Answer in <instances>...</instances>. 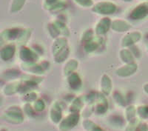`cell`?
<instances>
[{
	"instance_id": "33",
	"label": "cell",
	"mask_w": 148,
	"mask_h": 131,
	"mask_svg": "<svg viewBox=\"0 0 148 131\" xmlns=\"http://www.w3.org/2000/svg\"><path fill=\"white\" fill-rule=\"evenodd\" d=\"M36 99V93H30L29 94L26 95L25 97V99L26 101H33L34 99Z\"/></svg>"
},
{
	"instance_id": "25",
	"label": "cell",
	"mask_w": 148,
	"mask_h": 131,
	"mask_svg": "<svg viewBox=\"0 0 148 131\" xmlns=\"http://www.w3.org/2000/svg\"><path fill=\"white\" fill-rule=\"evenodd\" d=\"M139 116L145 119H148V106H141L137 109Z\"/></svg>"
},
{
	"instance_id": "3",
	"label": "cell",
	"mask_w": 148,
	"mask_h": 131,
	"mask_svg": "<svg viewBox=\"0 0 148 131\" xmlns=\"http://www.w3.org/2000/svg\"><path fill=\"white\" fill-rule=\"evenodd\" d=\"M92 10L99 14H111L116 10V5L110 2H101L93 6Z\"/></svg>"
},
{
	"instance_id": "31",
	"label": "cell",
	"mask_w": 148,
	"mask_h": 131,
	"mask_svg": "<svg viewBox=\"0 0 148 131\" xmlns=\"http://www.w3.org/2000/svg\"><path fill=\"white\" fill-rule=\"evenodd\" d=\"M92 39V31L91 30H87L82 36V40L84 42H89Z\"/></svg>"
},
{
	"instance_id": "7",
	"label": "cell",
	"mask_w": 148,
	"mask_h": 131,
	"mask_svg": "<svg viewBox=\"0 0 148 131\" xmlns=\"http://www.w3.org/2000/svg\"><path fill=\"white\" fill-rule=\"evenodd\" d=\"M137 64L135 63H130L127 64V65L119 68L116 71L117 75L120 76H129L132 74L134 73L137 70Z\"/></svg>"
},
{
	"instance_id": "8",
	"label": "cell",
	"mask_w": 148,
	"mask_h": 131,
	"mask_svg": "<svg viewBox=\"0 0 148 131\" xmlns=\"http://www.w3.org/2000/svg\"><path fill=\"white\" fill-rule=\"evenodd\" d=\"M20 58L27 62H34L37 59L38 56L32 51L27 47H23L20 51Z\"/></svg>"
},
{
	"instance_id": "17",
	"label": "cell",
	"mask_w": 148,
	"mask_h": 131,
	"mask_svg": "<svg viewBox=\"0 0 148 131\" xmlns=\"http://www.w3.org/2000/svg\"><path fill=\"white\" fill-rule=\"evenodd\" d=\"M77 61H76L75 59H72V60L69 61L66 64L65 67H64V74L65 75H71L77 68Z\"/></svg>"
},
{
	"instance_id": "28",
	"label": "cell",
	"mask_w": 148,
	"mask_h": 131,
	"mask_svg": "<svg viewBox=\"0 0 148 131\" xmlns=\"http://www.w3.org/2000/svg\"><path fill=\"white\" fill-rule=\"evenodd\" d=\"M82 108V103L81 101L79 99H76L73 103L72 106H71V110L74 111L75 113H77V111Z\"/></svg>"
},
{
	"instance_id": "29",
	"label": "cell",
	"mask_w": 148,
	"mask_h": 131,
	"mask_svg": "<svg viewBox=\"0 0 148 131\" xmlns=\"http://www.w3.org/2000/svg\"><path fill=\"white\" fill-rule=\"evenodd\" d=\"M49 28V31H50V33H51V35L53 36V37H56L58 35H59L60 33H59V30H58V28L56 27V26L55 25V24H51L50 25H49L48 27Z\"/></svg>"
},
{
	"instance_id": "1",
	"label": "cell",
	"mask_w": 148,
	"mask_h": 131,
	"mask_svg": "<svg viewBox=\"0 0 148 131\" xmlns=\"http://www.w3.org/2000/svg\"><path fill=\"white\" fill-rule=\"evenodd\" d=\"M4 119L14 124H19L23 121L22 110L17 107H11L2 116Z\"/></svg>"
},
{
	"instance_id": "15",
	"label": "cell",
	"mask_w": 148,
	"mask_h": 131,
	"mask_svg": "<svg viewBox=\"0 0 148 131\" xmlns=\"http://www.w3.org/2000/svg\"><path fill=\"white\" fill-rule=\"evenodd\" d=\"M101 90L105 95H109L112 90V82L107 75H104L101 79Z\"/></svg>"
},
{
	"instance_id": "12",
	"label": "cell",
	"mask_w": 148,
	"mask_h": 131,
	"mask_svg": "<svg viewBox=\"0 0 148 131\" xmlns=\"http://www.w3.org/2000/svg\"><path fill=\"white\" fill-rule=\"evenodd\" d=\"M51 118L52 121L55 123H59L62 119V110L57 103L54 104L51 108Z\"/></svg>"
},
{
	"instance_id": "21",
	"label": "cell",
	"mask_w": 148,
	"mask_h": 131,
	"mask_svg": "<svg viewBox=\"0 0 148 131\" xmlns=\"http://www.w3.org/2000/svg\"><path fill=\"white\" fill-rule=\"evenodd\" d=\"M25 3V0H13L10 7V10L12 12H16L21 10L24 4Z\"/></svg>"
},
{
	"instance_id": "37",
	"label": "cell",
	"mask_w": 148,
	"mask_h": 131,
	"mask_svg": "<svg viewBox=\"0 0 148 131\" xmlns=\"http://www.w3.org/2000/svg\"><path fill=\"white\" fill-rule=\"evenodd\" d=\"M123 1H125V2H130V1H131V0H123Z\"/></svg>"
},
{
	"instance_id": "5",
	"label": "cell",
	"mask_w": 148,
	"mask_h": 131,
	"mask_svg": "<svg viewBox=\"0 0 148 131\" xmlns=\"http://www.w3.org/2000/svg\"><path fill=\"white\" fill-rule=\"evenodd\" d=\"M141 33L136 31V32H132L127 34L122 39V45L123 47H127V46L132 45L134 43L139 41L141 39Z\"/></svg>"
},
{
	"instance_id": "11",
	"label": "cell",
	"mask_w": 148,
	"mask_h": 131,
	"mask_svg": "<svg viewBox=\"0 0 148 131\" xmlns=\"http://www.w3.org/2000/svg\"><path fill=\"white\" fill-rule=\"evenodd\" d=\"M14 53H15V47L13 45H9L2 49L1 58L3 60L8 61L14 56Z\"/></svg>"
},
{
	"instance_id": "19",
	"label": "cell",
	"mask_w": 148,
	"mask_h": 131,
	"mask_svg": "<svg viewBox=\"0 0 148 131\" xmlns=\"http://www.w3.org/2000/svg\"><path fill=\"white\" fill-rule=\"evenodd\" d=\"M84 127L88 131H104L96 124L89 120H85L84 121Z\"/></svg>"
},
{
	"instance_id": "24",
	"label": "cell",
	"mask_w": 148,
	"mask_h": 131,
	"mask_svg": "<svg viewBox=\"0 0 148 131\" xmlns=\"http://www.w3.org/2000/svg\"><path fill=\"white\" fill-rule=\"evenodd\" d=\"M54 24H55V25L56 26V27L58 28V30H59L60 34H62L65 36L69 34L68 30H67V27H66L65 25H64V23L59 22V21H56V22H54Z\"/></svg>"
},
{
	"instance_id": "14",
	"label": "cell",
	"mask_w": 148,
	"mask_h": 131,
	"mask_svg": "<svg viewBox=\"0 0 148 131\" xmlns=\"http://www.w3.org/2000/svg\"><path fill=\"white\" fill-rule=\"evenodd\" d=\"M23 30H21L19 29H10V30H6L3 31L2 34V37L5 39H14L16 38L20 37L22 35Z\"/></svg>"
},
{
	"instance_id": "6",
	"label": "cell",
	"mask_w": 148,
	"mask_h": 131,
	"mask_svg": "<svg viewBox=\"0 0 148 131\" xmlns=\"http://www.w3.org/2000/svg\"><path fill=\"white\" fill-rule=\"evenodd\" d=\"M112 22L109 18H103L99 22L97 25L96 27V33L98 35H103L105 34L108 30L110 27H111Z\"/></svg>"
},
{
	"instance_id": "27",
	"label": "cell",
	"mask_w": 148,
	"mask_h": 131,
	"mask_svg": "<svg viewBox=\"0 0 148 131\" xmlns=\"http://www.w3.org/2000/svg\"><path fill=\"white\" fill-rule=\"evenodd\" d=\"M34 108H35V110L38 112H40V111H42L45 108V102H43V100L42 99H39L37 100L36 102L34 104Z\"/></svg>"
},
{
	"instance_id": "32",
	"label": "cell",
	"mask_w": 148,
	"mask_h": 131,
	"mask_svg": "<svg viewBox=\"0 0 148 131\" xmlns=\"http://www.w3.org/2000/svg\"><path fill=\"white\" fill-rule=\"evenodd\" d=\"M114 98H115V99H116V101L119 104H121V105L125 106V104H126V102H125V99H124L123 96H121L120 93H115Z\"/></svg>"
},
{
	"instance_id": "20",
	"label": "cell",
	"mask_w": 148,
	"mask_h": 131,
	"mask_svg": "<svg viewBox=\"0 0 148 131\" xmlns=\"http://www.w3.org/2000/svg\"><path fill=\"white\" fill-rule=\"evenodd\" d=\"M136 109L134 108V106H130L126 110V116L128 121L130 122L136 121Z\"/></svg>"
},
{
	"instance_id": "10",
	"label": "cell",
	"mask_w": 148,
	"mask_h": 131,
	"mask_svg": "<svg viewBox=\"0 0 148 131\" xmlns=\"http://www.w3.org/2000/svg\"><path fill=\"white\" fill-rule=\"evenodd\" d=\"M67 47V42L64 38H58L54 42L53 45V55L56 56L59 54L61 51L64 50L65 47Z\"/></svg>"
},
{
	"instance_id": "18",
	"label": "cell",
	"mask_w": 148,
	"mask_h": 131,
	"mask_svg": "<svg viewBox=\"0 0 148 131\" xmlns=\"http://www.w3.org/2000/svg\"><path fill=\"white\" fill-rule=\"evenodd\" d=\"M120 55H121V58L123 60V62H126L127 64H130V63H133V56L132 55V53L130 52L129 51L126 50V49H124L120 53Z\"/></svg>"
},
{
	"instance_id": "36",
	"label": "cell",
	"mask_w": 148,
	"mask_h": 131,
	"mask_svg": "<svg viewBox=\"0 0 148 131\" xmlns=\"http://www.w3.org/2000/svg\"><path fill=\"white\" fill-rule=\"evenodd\" d=\"M144 90L146 92V93L148 94V84H146L145 86H144Z\"/></svg>"
},
{
	"instance_id": "35",
	"label": "cell",
	"mask_w": 148,
	"mask_h": 131,
	"mask_svg": "<svg viewBox=\"0 0 148 131\" xmlns=\"http://www.w3.org/2000/svg\"><path fill=\"white\" fill-rule=\"evenodd\" d=\"M25 112L28 115H31L33 113L32 108H31V107H30L29 104H27V105L25 106Z\"/></svg>"
},
{
	"instance_id": "4",
	"label": "cell",
	"mask_w": 148,
	"mask_h": 131,
	"mask_svg": "<svg viewBox=\"0 0 148 131\" xmlns=\"http://www.w3.org/2000/svg\"><path fill=\"white\" fill-rule=\"evenodd\" d=\"M79 121V115L78 113H73L66 117L59 124L62 131H69L76 126Z\"/></svg>"
},
{
	"instance_id": "13",
	"label": "cell",
	"mask_w": 148,
	"mask_h": 131,
	"mask_svg": "<svg viewBox=\"0 0 148 131\" xmlns=\"http://www.w3.org/2000/svg\"><path fill=\"white\" fill-rule=\"evenodd\" d=\"M64 5L62 0H45V7L49 10L59 9L64 7Z\"/></svg>"
},
{
	"instance_id": "22",
	"label": "cell",
	"mask_w": 148,
	"mask_h": 131,
	"mask_svg": "<svg viewBox=\"0 0 148 131\" xmlns=\"http://www.w3.org/2000/svg\"><path fill=\"white\" fill-rule=\"evenodd\" d=\"M21 85L20 84H9V85L6 86L5 87V91H4V93L5 94L10 95L13 94L14 93H16V91H18V90L20 89Z\"/></svg>"
},
{
	"instance_id": "30",
	"label": "cell",
	"mask_w": 148,
	"mask_h": 131,
	"mask_svg": "<svg viewBox=\"0 0 148 131\" xmlns=\"http://www.w3.org/2000/svg\"><path fill=\"white\" fill-rule=\"evenodd\" d=\"M75 2L82 7H90L92 5V0H75Z\"/></svg>"
},
{
	"instance_id": "34",
	"label": "cell",
	"mask_w": 148,
	"mask_h": 131,
	"mask_svg": "<svg viewBox=\"0 0 148 131\" xmlns=\"http://www.w3.org/2000/svg\"><path fill=\"white\" fill-rule=\"evenodd\" d=\"M136 131H147V127L145 124H141L136 129Z\"/></svg>"
},
{
	"instance_id": "16",
	"label": "cell",
	"mask_w": 148,
	"mask_h": 131,
	"mask_svg": "<svg viewBox=\"0 0 148 131\" xmlns=\"http://www.w3.org/2000/svg\"><path fill=\"white\" fill-rule=\"evenodd\" d=\"M68 83L70 87L74 90L79 89L82 84V80L79 75L76 73H71L68 78Z\"/></svg>"
},
{
	"instance_id": "9",
	"label": "cell",
	"mask_w": 148,
	"mask_h": 131,
	"mask_svg": "<svg viewBox=\"0 0 148 131\" xmlns=\"http://www.w3.org/2000/svg\"><path fill=\"white\" fill-rule=\"evenodd\" d=\"M111 27L112 29L116 31H119V32H123V31H126V30H129L131 26L129 23H127L125 21L120 20H115L112 22L111 24Z\"/></svg>"
},
{
	"instance_id": "23",
	"label": "cell",
	"mask_w": 148,
	"mask_h": 131,
	"mask_svg": "<svg viewBox=\"0 0 148 131\" xmlns=\"http://www.w3.org/2000/svg\"><path fill=\"white\" fill-rule=\"evenodd\" d=\"M69 52L70 51L68 47H65V48L61 51L59 54H57V55L56 56H55L56 61L57 62H62L64 60H65V59H67V56H68V55H69Z\"/></svg>"
},
{
	"instance_id": "26",
	"label": "cell",
	"mask_w": 148,
	"mask_h": 131,
	"mask_svg": "<svg viewBox=\"0 0 148 131\" xmlns=\"http://www.w3.org/2000/svg\"><path fill=\"white\" fill-rule=\"evenodd\" d=\"M97 47H98L97 42L92 40L85 42V45H84V49H85L86 51H88V52H92V51H95Z\"/></svg>"
},
{
	"instance_id": "2",
	"label": "cell",
	"mask_w": 148,
	"mask_h": 131,
	"mask_svg": "<svg viewBox=\"0 0 148 131\" xmlns=\"http://www.w3.org/2000/svg\"><path fill=\"white\" fill-rule=\"evenodd\" d=\"M148 16V2H142L137 5L130 14V17L134 20H139Z\"/></svg>"
}]
</instances>
